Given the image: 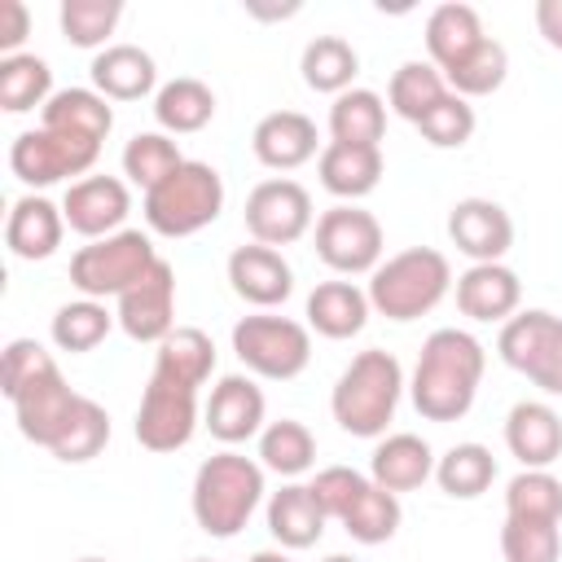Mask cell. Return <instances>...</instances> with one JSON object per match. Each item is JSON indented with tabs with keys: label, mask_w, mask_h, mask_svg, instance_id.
Returning <instances> with one entry per match:
<instances>
[{
	"label": "cell",
	"mask_w": 562,
	"mask_h": 562,
	"mask_svg": "<svg viewBox=\"0 0 562 562\" xmlns=\"http://www.w3.org/2000/svg\"><path fill=\"white\" fill-rule=\"evenodd\" d=\"M483 369H487V351L470 329H452V325L435 329L422 342V356L408 382L413 408L426 422H461L474 408Z\"/></svg>",
	"instance_id": "1"
},
{
	"label": "cell",
	"mask_w": 562,
	"mask_h": 562,
	"mask_svg": "<svg viewBox=\"0 0 562 562\" xmlns=\"http://www.w3.org/2000/svg\"><path fill=\"white\" fill-rule=\"evenodd\" d=\"M404 395V369L391 351L369 347L360 356H351V364L338 373L334 391H329V413L338 422V430H347L351 439H382L386 426L395 422Z\"/></svg>",
	"instance_id": "2"
},
{
	"label": "cell",
	"mask_w": 562,
	"mask_h": 562,
	"mask_svg": "<svg viewBox=\"0 0 562 562\" xmlns=\"http://www.w3.org/2000/svg\"><path fill=\"white\" fill-rule=\"evenodd\" d=\"M259 501H263V465L241 452H215L193 474V492H189L193 522L215 540H233L250 522Z\"/></svg>",
	"instance_id": "3"
},
{
	"label": "cell",
	"mask_w": 562,
	"mask_h": 562,
	"mask_svg": "<svg viewBox=\"0 0 562 562\" xmlns=\"http://www.w3.org/2000/svg\"><path fill=\"white\" fill-rule=\"evenodd\" d=\"M452 290V263L443 250L430 246H408L391 259H382L369 272V307L386 321H417L426 312H435L443 303V294Z\"/></svg>",
	"instance_id": "4"
},
{
	"label": "cell",
	"mask_w": 562,
	"mask_h": 562,
	"mask_svg": "<svg viewBox=\"0 0 562 562\" xmlns=\"http://www.w3.org/2000/svg\"><path fill=\"white\" fill-rule=\"evenodd\" d=\"M145 224L158 237H193L224 211V176L211 162L184 158L162 184L145 193Z\"/></svg>",
	"instance_id": "5"
},
{
	"label": "cell",
	"mask_w": 562,
	"mask_h": 562,
	"mask_svg": "<svg viewBox=\"0 0 562 562\" xmlns=\"http://www.w3.org/2000/svg\"><path fill=\"white\" fill-rule=\"evenodd\" d=\"M162 255L154 250L149 233L140 228H119L110 237H97L88 246L75 250L70 259V285L83 294V299H119L123 290H132Z\"/></svg>",
	"instance_id": "6"
},
{
	"label": "cell",
	"mask_w": 562,
	"mask_h": 562,
	"mask_svg": "<svg viewBox=\"0 0 562 562\" xmlns=\"http://www.w3.org/2000/svg\"><path fill=\"white\" fill-rule=\"evenodd\" d=\"M233 356L246 364V373L268 382H290L312 360V329L290 316L255 312L233 325Z\"/></svg>",
	"instance_id": "7"
},
{
	"label": "cell",
	"mask_w": 562,
	"mask_h": 562,
	"mask_svg": "<svg viewBox=\"0 0 562 562\" xmlns=\"http://www.w3.org/2000/svg\"><path fill=\"white\" fill-rule=\"evenodd\" d=\"M501 360L544 395H562V316L544 307L514 312L496 338Z\"/></svg>",
	"instance_id": "8"
},
{
	"label": "cell",
	"mask_w": 562,
	"mask_h": 562,
	"mask_svg": "<svg viewBox=\"0 0 562 562\" xmlns=\"http://www.w3.org/2000/svg\"><path fill=\"white\" fill-rule=\"evenodd\" d=\"M386 237L373 211L356 206V202H338L329 211H321L316 220V255L325 268L342 272V277H360L373 272L382 263Z\"/></svg>",
	"instance_id": "9"
},
{
	"label": "cell",
	"mask_w": 562,
	"mask_h": 562,
	"mask_svg": "<svg viewBox=\"0 0 562 562\" xmlns=\"http://www.w3.org/2000/svg\"><path fill=\"white\" fill-rule=\"evenodd\" d=\"M101 145L97 140H79V136H66V132H48V127H35V132H18L13 145H9V167L22 184L31 189H48L66 176H83L92 171Z\"/></svg>",
	"instance_id": "10"
},
{
	"label": "cell",
	"mask_w": 562,
	"mask_h": 562,
	"mask_svg": "<svg viewBox=\"0 0 562 562\" xmlns=\"http://www.w3.org/2000/svg\"><path fill=\"white\" fill-rule=\"evenodd\" d=\"M246 233L250 241L259 246H290L299 237H307L316 211H312V193L290 180V176H277V180H259L250 193H246Z\"/></svg>",
	"instance_id": "11"
},
{
	"label": "cell",
	"mask_w": 562,
	"mask_h": 562,
	"mask_svg": "<svg viewBox=\"0 0 562 562\" xmlns=\"http://www.w3.org/2000/svg\"><path fill=\"white\" fill-rule=\"evenodd\" d=\"M132 430H136V443L149 448V452L184 448L193 439V430H198V391L149 373Z\"/></svg>",
	"instance_id": "12"
},
{
	"label": "cell",
	"mask_w": 562,
	"mask_h": 562,
	"mask_svg": "<svg viewBox=\"0 0 562 562\" xmlns=\"http://www.w3.org/2000/svg\"><path fill=\"white\" fill-rule=\"evenodd\" d=\"M119 329L132 342H162L176 329V268L167 259H158L132 290L119 294Z\"/></svg>",
	"instance_id": "13"
},
{
	"label": "cell",
	"mask_w": 562,
	"mask_h": 562,
	"mask_svg": "<svg viewBox=\"0 0 562 562\" xmlns=\"http://www.w3.org/2000/svg\"><path fill=\"white\" fill-rule=\"evenodd\" d=\"M127 211H132V189L119 176H83V180H70V189L61 198L66 228H75L88 241L119 233L123 220H127Z\"/></svg>",
	"instance_id": "14"
},
{
	"label": "cell",
	"mask_w": 562,
	"mask_h": 562,
	"mask_svg": "<svg viewBox=\"0 0 562 562\" xmlns=\"http://www.w3.org/2000/svg\"><path fill=\"white\" fill-rule=\"evenodd\" d=\"M79 391H70V382L61 378V369L53 364L48 373H40L35 382H26L18 395H13V413H18V430L31 439V443H40V448H53L61 435H66V426H70V417H75V408H79Z\"/></svg>",
	"instance_id": "15"
},
{
	"label": "cell",
	"mask_w": 562,
	"mask_h": 562,
	"mask_svg": "<svg viewBox=\"0 0 562 562\" xmlns=\"http://www.w3.org/2000/svg\"><path fill=\"white\" fill-rule=\"evenodd\" d=\"M448 241L470 263H501L514 246V220L492 198H461L448 211Z\"/></svg>",
	"instance_id": "16"
},
{
	"label": "cell",
	"mask_w": 562,
	"mask_h": 562,
	"mask_svg": "<svg viewBox=\"0 0 562 562\" xmlns=\"http://www.w3.org/2000/svg\"><path fill=\"white\" fill-rule=\"evenodd\" d=\"M228 285L241 303L250 307H281L294 294V268L285 263V255L277 246H237L228 255Z\"/></svg>",
	"instance_id": "17"
},
{
	"label": "cell",
	"mask_w": 562,
	"mask_h": 562,
	"mask_svg": "<svg viewBox=\"0 0 562 562\" xmlns=\"http://www.w3.org/2000/svg\"><path fill=\"white\" fill-rule=\"evenodd\" d=\"M263 413H268V400H263V391L255 386L250 373H224L211 386V400L202 408L206 430L220 443H246V439H255L263 430Z\"/></svg>",
	"instance_id": "18"
},
{
	"label": "cell",
	"mask_w": 562,
	"mask_h": 562,
	"mask_svg": "<svg viewBox=\"0 0 562 562\" xmlns=\"http://www.w3.org/2000/svg\"><path fill=\"white\" fill-rule=\"evenodd\" d=\"M505 448L522 470H549L562 457V417L544 400H518L505 413Z\"/></svg>",
	"instance_id": "19"
},
{
	"label": "cell",
	"mask_w": 562,
	"mask_h": 562,
	"mask_svg": "<svg viewBox=\"0 0 562 562\" xmlns=\"http://www.w3.org/2000/svg\"><path fill=\"white\" fill-rule=\"evenodd\" d=\"M518 303H522V281L505 263H470L457 277V307L470 321H483V325L501 321L505 325L518 312Z\"/></svg>",
	"instance_id": "20"
},
{
	"label": "cell",
	"mask_w": 562,
	"mask_h": 562,
	"mask_svg": "<svg viewBox=\"0 0 562 562\" xmlns=\"http://www.w3.org/2000/svg\"><path fill=\"white\" fill-rule=\"evenodd\" d=\"M483 40H487V31H483V18L474 4L448 0V4H435L426 18V53H430V66H439V75L470 61L483 48Z\"/></svg>",
	"instance_id": "21"
},
{
	"label": "cell",
	"mask_w": 562,
	"mask_h": 562,
	"mask_svg": "<svg viewBox=\"0 0 562 562\" xmlns=\"http://www.w3.org/2000/svg\"><path fill=\"white\" fill-rule=\"evenodd\" d=\"M250 149L272 171H294L316 158V123L303 110H272L255 123Z\"/></svg>",
	"instance_id": "22"
},
{
	"label": "cell",
	"mask_w": 562,
	"mask_h": 562,
	"mask_svg": "<svg viewBox=\"0 0 562 562\" xmlns=\"http://www.w3.org/2000/svg\"><path fill=\"white\" fill-rule=\"evenodd\" d=\"M435 452H430V443L422 439V435H413V430H395V435H382L378 439V448H373V457H369V479L378 483V487H386V492H413V487H422L426 479H435Z\"/></svg>",
	"instance_id": "23"
},
{
	"label": "cell",
	"mask_w": 562,
	"mask_h": 562,
	"mask_svg": "<svg viewBox=\"0 0 562 562\" xmlns=\"http://www.w3.org/2000/svg\"><path fill=\"white\" fill-rule=\"evenodd\" d=\"M61 233H66L61 206L48 202V198H40V193L18 198L13 211H9V220H4V246H9L18 259H26V263L48 259V255L61 246Z\"/></svg>",
	"instance_id": "24"
},
{
	"label": "cell",
	"mask_w": 562,
	"mask_h": 562,
	"mask_svg": "<svg viewBox=\"0 0 562 562\" xmlns=\"http://www.w3.org/2000/svg\"><path fill=\"white\" fill-rule=\"evenodd\" d=\"M92 88L105 101H140L158 88V66L140 44H110L92 57Z\"/></svg>",
	"instance_id": "25"
},
{
	"label": "cell",
	"mask_w": 562,
	"mask_h": 562,
	"mask_svg": "<svg viewBox=\"0 0 562 562\" xmlns=\"http://www.w3.org/2000/svg\"><path fill=\"white\" fill-rule=\"evenodd\" d=\"M369 294L356 285V281H321L307 303H303V316H307V329H316L321 338H356L369 321Z\"/></svg>",
	"instance_id": "26"
},
{
	"label": "cell",
	"mask_w": 562,
	"mask_h": 562,
	"mask_svg": "<svg viewBox=\"0 0 562 562\" xmlns=\"http://www.w3.org/2000/svg\"><path fill=\"white\" fill-rule=\"evenodd\" d=\"M382 145H338L329 140L316 158V171H321V184L342 198V202H356V198H369L382 180Z\"/></svg>",
	"instance_id": "27"
},
{
	"label": "cell",
	"mask_w": 562,
	"mask_h": 562,
	"mask_svg": "<svg viewBox=\"0 0 562 562\" xmlns=\"http://www.w3.org/2000/svg\"><path fill=\"white\" fill-rule=\"evenodd\" d=\"M325 509L312 492V483H285L268 496V531L281 549H312L325 536Z\"/></svg>",
	"instance_id": "28"
},
{
	"label": "cell",
	"mask_w": 562,
	"mask_h": 562,
	"mask_svg": "<svg viewBox=\"0 0 562 562\" xmlns=\"http://www.w3.org/2000/svg\"><path fill=\"white\" fill-rule=\"evenodd\" d=\"M40 127L101 145L110 136V127H114V110H110V101L97 88H61L40 110Z\"/></svg>",
	"instance_id": "29"
},
{
	"label": "cell",
	"mask_w": 562,
	"mask_h": 562,
	"mask_svg": "<svg viewBox=\"0 0 562 562\" xmlns=\"http://www.w3.org/2000/svg\"><path fill=\"white\" fill-rule=\"evenodd\" d=\"M154 373L198 391L215 373V342H211V334L198 329V325H176L158 342V351H154Z\"/></svg>",
	"instance_id": "30"
},
{
	"label": "cell",
	"mask_w": 562,
	"mask_h": 562,
	"mask_svg": "<svg viewBox=\"0 0 562 562\" xmlns=\"http://www.w3.org/2000/svg\"><path fill=\"white\" fill-rule=\"evenodd\" d=\"M154 119L162 132L171 136H189V132H202L211 119H215V92L193 79V75H180V79H167L158 92H154Z\"/></svg>",
	"instance_id": "31"
},
{
	"label": "cell",
	"mask_w": 562,
	"mask_h": 562,
	"mask_svg": "<svg viewBox=\"0 0 562 562\" xmlns=\"http://www.w3.org/2000/svg\"><path fill=\"white\" fill-rule=\"evenodd\" d=\"M435 483H439V492L443 496H452V501H474V496H483L492 483H496V457H492V448H483V443H452L439 461H435Z\"/></svg>",
	"instance_id": "32"
},
{
	"label": "cell",
	"mask_w": 562,
	"mask_h": 562,
	"mask_svg": "<svg viewBox=\"0 0 562 562\" xmlns=\"http://www.w3.org/2000/svg\"><path fill=\"white\" fill-rule=\"evenodd\" d=\"M299 70H303V83L312 92H329V97H342L360 70V53L342 40V35H316L307 40L303 57H299Z\"/></svg>",
	"instance_id": "33"
},
{
	"label": "cell",
	"mask_w": 562,
	"mask_h": 562,
	"mask_svg": "<svg viewBox=\"0 0 562 562\" xmlns=\"http://www.w3.org/2000/svg\"><path fill=\"white\" fill-rule=\"evenodd\" d=\"M329 136L338 145H378L386 136V101L373 88H347L329 105Z\"/></svg>",
	"instance_id": "34"
},
{
	"label": "cell",
	"mask_w": 562,
	"mask_h": 562,
	"mask_svg": "<svg viewBox=\"0 0 562 562\" xmlns=\"http://www.w3.org/2000/svg\"><path fill=\"white\" fill-rule=\"evenodd\" d=\"M259 465L281 474V479H299L316 465V435L294 422V417H281V422H268L259 430Z\"/></svg>",
	"instance_id": "35"
},
{
	"label": "cell",
	"mask_w": 562,
	"mask_h": 562,
	"mask_svg": "<svg viewBox=\"0 0 562 562\" xmlns=\"http://www.w3.org/2000/svg\"><path fill=\"white\" fill-rule=\"evenodd\" d=\"M448 92H452V88H448V79L439 75V66H430V61H404V66L391 75L386 105H391L400 119H408V123L417 127Z\"/></svg>",
	"instance_id": "36"
},
{
	"label": "cell",
	"mask_w": 562,
	"mask_h": 562,
	"mask_svg": "<svg viewBox=\"0 0 562 562\" xmlns=\"http://www.w3.org/2000/svg\"><path fill=\"white\" fill-rule=\"evenodd\" d=\"M53 97V70L44 57L35 53H13L0 57V110L9 114H26V110H44Z\"/></svg>",
	"instance_id": "37"
},
{
	"label": "cell",
	"mask_w": 562,
	"mask_h": 562,
	"mask_svg": "<svg viewBox=\"0 0 562 562\" xmlns=\"http://www.w3.org/2000/svg\"><path fill=\"white\" fill-rule=\"evenodd\" d=\"M338 522H342V531H347L356 544H386V540L400 531L404 509H400V496H395V492H386V487H378V483L369 479V487L351 501V509H347Z\"/></svg>",
	"instance_id": "38"
},
{
	"label": "cell",
	"mask_w": 562,
	"mask_h": 562,
	"mask_svg": "<svg viewBox=\"0 0 562 562\" xmlns=\"http://www.w3.org/2000/svg\"><path fill=\"white\" fill-rule=\"evenodd\" d=\"M114 321H119V316H110L101 299H75V303H61V307L53 312L48 334H53V342H57L61 351L83 356V351H92L97 342H105V334H110Z\"/></svg>",
	"instance_id": "39"
},
{
	"label": "cell",
	"mask_w": 562,
	"mask_h": 562,
	"mask_svg": "<svg viewBox=\"0 0 562 562\" xmlns=\"http://www.w3.org/2000/svg\"><path fill=\"white\" fill-rule=\"evenodd\" d=\"M180 162H184V154H180V145H176L167 132H136V136L123 145V176H127L132 184H140L145 193H149L154 184H162Z\"/></svg>",
	"instance_id": "40"
},
{
	"label": "cell",
	"mask_w": 562,
	"mask_h": 562,
	"mask_svg": "<svg viewBox=\"0 0 562 562\" xmlns=\"http://www.w3.org/2000/svg\"><path fill=\"white\" fill-rule=\"evenodd\" d=\"M505 518L562 522V479H553L549 470H518L505 483Z\"/></svg>",
	"instance_id": "41"
},
{
	"label": "cell",
	"mask_w": 562,
	"mask_h": 562,
	"mask_svg": "<svg viewBox=\"0 0 562 562\" xmlns=\"http://www.w3.org/2000/svg\"><path fill=\"white\" fill-rule=\"evenodd\" d=\"M119 18H123V4L119 0H61V9H57L61 35L75 48H101L114 35Z\"/></svg>",
	"instance_id": "42"
},
{
	"label": "cell",
	"mask_w": 562,
	"mask_h": 562,
	"mask_svg": "<svg viewBox=\"0 0 562 562\" xmlns=\"http://www.w3.org/2000/svg\"><path fill=\"white\" fill-rule=\"evenodd\" d=\"M110 443V413L97 404V400H79V408H75V417H70V426H66V435L48 448L57 461H66V465H83V461H92L101 448Z\"/></svg>",
	"instance_id": "43"
},
{
	"label": "cell",
	"mask_w": 562,
	"mask_h": 562,
	"mask_svg": "<svg viewBox=\"0 0 562 562\" xmlns=\"http://www.w3.org/2000/svg\"><path fill=\"white\" fill-rule=\"evenodd\" d=\"M505 562H558L562 558V522L544 518H505L501 527Z\"/></svg>",
	"instance_id": "44"
},
{
	"label": "cell",
	"mask_w": 562,
	"mask_h": 562,
	"mask_svg": "<svg viewBox=\"0 0 562 562\" xmlns=\"http://www.w3.org/2000/svg\"><path fill=\"white\" fill-rule=\"evenodd\" d=\"M505 75H509V53H505V44L501 40H483V48L470 57V61H461L457 70H448L443 79H448V88L457 92V97H487V92H496L501 83H505Z\"/></svg>",
	"instance_id": "45"
},
{
	"label": "cell",
	"mask_w": 562,
	"mask_h": 562,
	"mask_svg": "<svg viewBox=\"0 0 562 562\" xmlns=\"http://www.w3.org/2000/svg\"><path fill=\"white\" fill-rule=\"evenodd\" d=\"M474 105L465 101V97H457V92H448L422 123H417V132L435 145V149H461L470 136H474Z\"/></svg>",
	"instance_id": "46"
},
{
	"label": "cell",
	"mask_w": 562,
	"mask_h": 562,
	"mask_svg": "<svg viewBox=\"0 0 562 562\" xmlns=\"http://www.w3.org/2000/svg\"><path fill=\"white\" fill-rule=\"evenodd\" d=\"M364 487H369V474H360V470H351V465H325V470L312 479V492H316L325 518H334V522L351 509V501H356Z\"/></svg>",
	"instance_id": "47"
},
{
	"label": "cell",
	"mask_w": 562,
	"mask_h": 562,
	"mask_svg": "<svg viewBox=\"0 0 562 562\" xmlns=\"http://www.w3.org/2000/svg\"><path fill=\"white\" fill-rule=\"evenodd\" d=\"M57 360L35 342V338H13L9 347H4V395L13 400L26 382H35L40 373H48Z\"/></svg>",
	"instance_id": "48"
},
{
	"label": "cell",
	"mask_w": 562,
	"mask_h": 562,
	"mask_svg": "<svg viewBox=\"0 0 562 562\" xmlns=\"http://www.w3.org/2000/svg\"><path fill=\"white\" fill-rule=\"evenodd\" d=\"M26 31H31V13H26V4H22V0H4V4H0V53L13 57V53L22 48Z\"/></svg>",
	"instance_id": "49"
},
{
	"label": "cell",
	"mask_w": 562,
	"mask_h": 562,
	"mask_svg": "<svg viewBox=\"0 0 562 562\" xmlns=\"http://www.w3.org/2000/svg\"><path fill=\"white\" fill-rule=\"evenodd\" d=\"M536 31L549 48L562 53V0H536Z\"/></svg>",
	"instance_id": "50"
},
{
	"label": "cell",
	"mask_w": 562,
	"mask_h": 562,
	"mask_svg": "<svg viewBox=\"0 0 562 562\" xmlns=\"http://www.w3.org/2000/svg\"><path fill=\"white\" fill-rule=\"evenodd\" d=\"M250 562H290L281 549H259V553H250Z\"/></svg>",
	"instance_id": "51"
},
{
	"label": "cell",
	"mask_w": 562,
	"mask_h": 562,
	"mask_svg": "<svg viewBox=\"0 0 562 562\" xmlns=\"http://www.w3.org/2000/svg\"><path fill=\"white\" fill-rule=\"evenodd\" d=\"M325 562H360V558H351V553H329Z\"/></svg>",
	"instance_id": "52"
},
{
	"label": "cell",
	"mask_w": 562,
	"mask_h": 562,
	"mask_svg": "<svg viewBox=\"0 0 562 562\" xmlns=\"http://www.w3.org/2000/svg\"><path fill=\"white\" fill-rule=\"evenodd\" d=\"M79 562H105V558H79Z\"/></svg>",
	"instance_id": "53"
},
{
	"label": "cell",
	"mask_w": 562,
	"mask_h": 562,
	"mask_svg": "<svg viewBox=\"0 0 562 562\" xmlns=\"http://www.w3.org/2000/svg\"><path fill=\"white\" fill-rule=\"evenodd\" d=\"M193 562H211V558H193Z\"/></svg>",
	"instance_id": "54"
}]
</instances>
